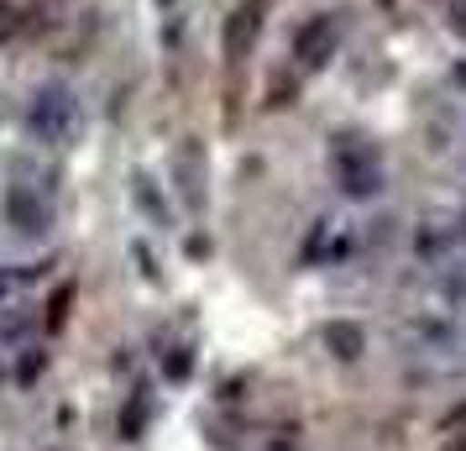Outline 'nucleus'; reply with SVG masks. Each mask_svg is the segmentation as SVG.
Instances as JSON below:
<instances>
[{
    "mask_svg": "<svg viewBox=\"0 0 466 451\" xmlns=\"http://www.w3.org/2000/svg\"><path fill=\"white\" fill-rule=\"evenodd\" d=\"M26 131L43 142V148H68L74 131H79V100L68 85H43L26 106Z\"/></svg>",
    "mask_w": 466,
    "mask_h": 451,
    "instance_id": "f257e3e1",
    "label": "nucleus"
},
{
    "mask_svg": "<svg viewBox=\"0 0 466 451\" xmlns=\"http://www.w3.org/2000/svg\"><path fill=\"white\" fill-rule=\"evenodd\" d=\"M330 169H336V184L351 200H372L382 190V158L372 142H361V137H336L330 142Z\"/></svg>",
    "mask_w": 466,
    "mask_h": 451,
    "instance_id": "f03ea898",
    "label": "nucleus"
},
{
    "mask_svg": "<svg viewBox=\"0 0 466 451\" xmlns=\"http://www.w3.org/2000/svg\"><path fill=\"white\" fill-rule=\"evenodd\" d=\"M5 220H11L22 237H43L47 226H53V205H47V200H37V190L11 184V190H5Z\"/></svg>",
    "mask_w": 466,
    "mask_h": 451,
    "instance_id": "7ed1b4c3",
    "label": "nucleus"
},
{
    "mask_svg": "<svg viewBox=\"0 0 466 451\" xmlns=\"http://www.w3.org/2000/svg\"><path fill=\"white\" fill-rule=\"evenodd\" d=\"M330 47H336V22L330 16H315L309 26H299V58L315 68L330 58Z\"/></svg>",
    "mask_w": 466,
    "mask_h": 451,
    "instance_id": "20e7f679",
    "label": "nucleus"
},
{
    "mask_svg": "<svg viewBox=\"0 0 466 451\" xmlns=\"http://www.w3.org/2000/svg\"><path fill=\"white\" fill-rule=\"evenodd\" d=\"M325 342H336L340 357H357V352H361V331H351V325H330V331H325Z\"/></svg>",
    "mask_w": 466,
    "mask_h": 451,
    "instance_id": "39448f33",
    "label": "nucleus"
}]
</instances>
